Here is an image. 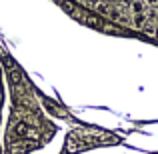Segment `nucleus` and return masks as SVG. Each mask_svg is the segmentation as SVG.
I'll use <instances>...</instances> for the list:
<instances>
[{
    "label": "nucleus",
    "mask_w": 158,
    "mask_h": 154,
    "mask_svg": "<svg viewBox=\"0 0 158 154\" xmlns=\"http://www.w3.org/2000/svg\"><path fill=\"white\" fill-rule=\"evenodd\" d=\"M12 134H16V136H26L28 134V122L18 120V122L12 126Z\"/></svg>",
    "instance_id": "1"
},
{
    "label": "nucleus",
    "mask_w": 158,
    "mask_h": 154,
    "mask_svg": "<svg viewBox=\"0 0 158 154\" xmlns=\"http://www.w3.org/2000/svg\"><path fill=\"white\" fill-rule=\"evenodd\" d=\"M98 12H100V14H104V16L110 14V10L106 8V4H98Z\"/></svg>",
    "instance_id": "6"
},
{
    "label": "nucleus",
    "mask_w": 158,
    "mask_h": 154,
    "mask_svg": "<svg viewBox=\"0 0 158 154\" xmlns=\"http://www.w3.org/2000/svg\"><path fill=\"white\" fill-rule=\"evenodd\" d=\"M148 4L150 6H158V0H148Z\"/></svg>",
    "instance_id": "7"
},
{
    "label": "nucleus",
    "mask_w": 158,
    "mask_h": 154,
    "mask_svg": "<svg viewBox=\"0 0 158 154\" xmlns=\"http://www.w3.org/2000/svg\"><path fill=\"white\" fill-rule=\"evenodd\" d=\"M142 30H144V32H148V34H156V28L152 26V24H148V22L142 26Z\"/></svg>",
    "instance_id": "5"
},
{
    "label": "nucleus",
    "mask_w": 158,
    "mask_h": 154,
    "mask_svg": "<svg viewBox=\"0 0 158 154\" xmlns=\"http://www.w3.org/2000/svg\"><path fill=\"white\" fill-rule=\"evenodd\" d=\"M144 24H146V16H144V14H134V26L142 28Z\"/></svg>",
    "instance_id": "2"
},
{
    "label": "nucleus",
    "mask_w": 158,
    "mask_h": 154,
    "mask_svg": "<svg viewBox=\"0 0 158 154\" xmlns=\"http://www.w3.org/2000/svg\"><path fill=\"white\" fill-rule=\"evenodd\" d=\"M42 104H44V108H46V110H48V112H50V114H52V116H58V110H56V108H54V106H52V104H50V102H42Z\"/></svg>",
    "instance_id": "4"
},
{
    "label": "nucleus",
    "mask_w": 158,
    "mask_h": 154,
    "mask_svg": "<svg viewBox=\"0 0 158 154\" xmlns=\"http://www.w3.org/2000/svg\"><path fill=\"white\" fill-rule=\"evenodd\" d=\"M132 10H134V14H144V4H142V0L132 2Z\"/></svg>",
    "instance_id": "3"
}]
</instances>
